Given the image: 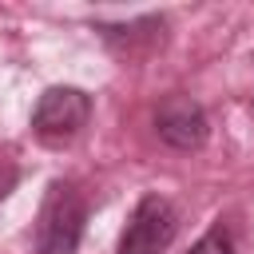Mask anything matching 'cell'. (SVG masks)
<instances>
[{"label": "cell", "mask_w": 254, "mask_h": 254, "mask_svg": "<svg viewBox=\"0 0 254 254\" xmlns=\"http://www.w3.org/2000/svg\"><path fill=\"white\" fill-rule=\"evenodd\" d=\"M91 119V95L79 87H48L32 111V131L44 143H67L75 139Z\"/></svg>", "instance_id": "obj_3"}, {"label": "cell", "mask_w": 254, "mask_h": 254, "mask_svg": "<svg viewBox=\"0 0 254 254\" xmlns=\"http://www.w3.org/2000/svg\"><path fill=\"white\" fill-rule=\"evenodd\" d=\"M190 254H234V242H230V234H226L222 226H214V230H206V234L190 246Z\"/></svg>", "instance_id": "obj_5"}, {"label": "cell", "mask_w": 254, "mask_h": 254, "mask_svg": "<svg viewBox=\"0 0 254 254\" xmlns=\"http://www.w3.org/2000/svg\"><path fill=\"white\" fill-rule=\"evenodd\" d=\"M83 222H87V206L75 194V187L52 183L48 198L40 206V218H36V250L40 254H75V246L83 238Z\"/></svg>", "instance_id": "obj_1"}, {"label": "cell", "mask_w": 254, "mask_h": 254, "mask_svg": "<svg viewBox=\"0 0 254 254\" xmlns=\"http://www.w3.org/2000/svg\"><path fill=\"white\" fill-rule=\"evenodd\" d=\"M155 131H159V139H163L167 147H175V151H198V147L206 143V135H210V123H206V111H202L194 99L171 95V99H163L159 111H155Z\"/></svg>", "instance_id": "obj_4"}, {"label": "cell", "mask_w": 254, "mask_h": 254, "mask_svg": "<svg viewBox=\"0 0 254 254\" xmlns=\"http://www.w3.org/2000/svg\"><path fill=\"white\" fill-rule=\"evenodd\" d=\"M179 234V210L163 194H143L119 234L115 254H163Z\"/></svg>", "instance_id": "obj_2"}]
</instances>
